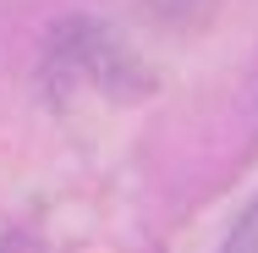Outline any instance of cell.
<instances>
[{
	"instance_id": "cell-1",
	"label": "cell",
	"mask_w": 258,
	"mask_h": 253,
	"mask_svg": "<svg viewBox=\"0 0 258 253\" xmlns=\"http://www.w3.org/2000/svg\"><path fill=\"white\" fill-rule=\"evenodd\" d=\"M50 94L55 99H77V94H110V99H126V94H143L149 77L138 72V61L126 44H115L99 22H72L60 33V44L50 50Z\"/></svg>"
},
{
	"instance_id": "cell-2",
	"label": "cell",
	"mask_w": 258,
	"mask_h": 253,
	"mask_svg": "<svg viewBox=\"0 0 258 253\" xmlns=\"http://www.w3.org/2000/svg\"><path fill=\"white\" fill-rule=\"evenodd\" d=\"M220 253H258V198L242 209V220L231 226V237L220 242Z\"/></svg>"
}]
</instances>
